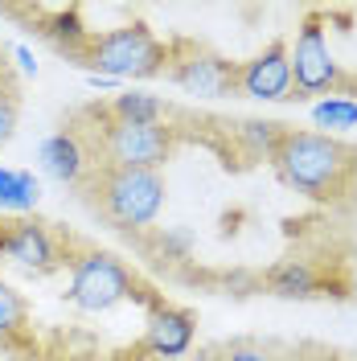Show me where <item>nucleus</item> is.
Returning <instances> with one entry per match:
<instances>
[{
    "instance_id": "nucleus-1",
    "label": "nucleus",
    "mask_w": 357,
    "mask_h": 361,
    "mask_svg": "<svg viewBox=\"0 0 357 361\" xmlns=\"http://www.w3.org/2000/svg\"><path fill=\"white\" fill-rule=\"evenodd\" d=\"M271 164L279 180L296 193H304L308 202L333 205V209L357 202V148L341 135L284 128L271 152Z\"/></svg>"
},
{
    "instance_id": "nucleus-2",
    "label": "nucleus",
    "mask_w": 357,
    "mask_h": 361,
    "mask_svg": "<svg viewBox=\"0 0 357 361\" xmlns=\"http://www.w3.org/2000/svg\"><path fill=\"white\" fill-rule=\"evenodd\" d=\"M90 209L111 230H148L164 209L169 185L160 169H90L83 177Z\"/></svg>"
},
{
    "instance_id": "nucleus-3",
    "label": "nucleus",
    "mask_w": 357,
    "mask_h": 361,
    "mask_svg": "<svg viewBox=\"0 0 357 361\" xmlns=\"http://www.w3.org/2000/svg\"><path fill=\"white\" fill-rule=\"evenodd\" d=\"M74 62L95 74V78H111V82H144V78H160L164 62H169V45L157 42V33L144 21L119 25L107 33H90L78 45Z\"/></svg>"
},
{
    "instance_id": "nucleus-4",
    "label": "nucleus",
    "mask_w": 357,
    "mask_h": 361,
    "mask_svg": "<svg viewBox=\"0 0 357 361\" xmlns=\"http://www.w3.org/2000/svg\"><path fill=\"white\" fill-rule=\"evenodd\" d=\"M78 132V128H74ZM90 169H164L177 135L169 123H123L111 111H99L90 132H78Z\"/></svg>"
},
{
    "instance_id": "nucleus-5",
    "label": "nucleus",
    "mask_w": 357,
    "mask_h": 361,
    "mask_svg": "<svg viewBox=\"0 0 357 361\" xmlns=\"http://www.w3.org/2000/svg\"><path fill=\"white\" fill-rule=\"evenodd\" d=\"M345 70L337 66L329 49V13L325 8H304L296 45H291V103H304L316 94H341Z\"/></svg>"
},
{
    "instance_id": "nucleus-6",
    "label": "nucleus",
    "mask_w": 357,
    "mask_h": 361,
    "mask_svg": "<svg viewBox=\"0 0 357 361\" xmlns=\"http://www.w3.org/2000/svg\"><path fill=\"white\" fill-rule=\"evenodd\" d=\"M135 275L123 267V259H115L111 250H83L70 263V304L83 312H107L115 304L135 295Z\"/></svg>"
},
{
    "instance_id": "nucleus-7",
    "label": "nucleus",
    "mask_w": 357,
    "mask_h": 361,
    "mask_svg": "<svg viewBox=\"0 0 357 361\" xmlns=\"http://www.w3.org/2000/svg\"><path fill=\"white\" fill-rule=\"evenodd\" d=\"M164 78L181 87L185 94H198V99H226V94H238V62L222 58L218 49L201 42H177L169 45V62H164Z\"/></svg>"
},
{
    "instance_id": "nucleus-8",
    "label": "nucleus",
    "mask_w": 357,
    "mask_h": 361,
    "mask_svg": "<svg viewBox=\"0 0 357 361\" xmlns=\"http://www.w3.org/2000/svg\"><path fill=\"white\" fill-rule=\"evenodd\" d=\"M0 259L29 271V275H49V271H58L66 263L62 250H58V238L49 234V226L33 222V218L0 222Z\"/></svg>"
},
{
    "instance_id": "nucleus-9",
    "label": "nucleus",
    "mask_w": 357,
    "mask_h": 361,
    "mask_svg": "<svg viewBox=\"0 0 357 361\" xmlns=\"http://www.w3.org/2000/svg\"><path fill=\"white\" fill-rule=\"evenodd\" d=\"M238 94L259 103H291V45L284 37L238 62Z\"/></svg>"
},
{
    "instance_id": "nucleus-10",
    "label": "nucleus",
    "mask_w": 357,
    "mask_h": 361,
    "mask_svg": "<svg viewBox=\"0 0 357 361\" xmlns=\"http://www.w3.org/2000/svg\"><path fill=\"white\" fill-rule=\"evenodd\" d=\"M193 337H198V316L173 304L157 308L144 324V349L152 357H185L193 349Z\"/></svg>"
},
{
    "instance_id": "nucleus-11",
    "label": "nucleus",
    "mask_w": 357,
    "mask_h": 361,
    "mask_svg": "<svg viewBox=\"0 0 357 361\" xmlns=\"http://www.w3.org/2000/svg\"><path fill=\"white\" fill-rule=\"evenodd\" d=\"M37 157H42L45 173H49L54 180H62V185H83V177L90 173L87 148H83V140H78L74 128H62V132L45 135Z\"/></svg>"
},
{
    "instance_id": "nucleus-12",
    "label": "nucleus",
    "mask_w": 357,
    "mask_h": 361,
    "mask_svg": "<svg viewBox=\"0 0 357 361\" xmlns=\"http://www.w3.org/2000/svg\"><path fill=\"white\" fill-rule=\"evenodd\" d=\"M267 288L271 295H284V300H313L320 295V279L304 259H284L267 271Z\"/></svg>"
},
{
    "instance_id": "nucleus-13",
    "label": "nucleus",
    "mask_w": 357,
    "mask_h": 361,
    "mask_svg": "<svg viewBox=\"0 0 357 361\" xmlns=\"http://www.w3.org/2000/svg\"><path fill=\"white\" fill-rule=\"evenodd\" d=\"M107 111L123 123H164V103L148 90H119Z\"/></svg>"
},
{
    "instance_id": "nucleus-14",
    "label": "nucleus",
    "mask_w": 357,
    "mask_h": 361,
    "mask_svg": "<svg viewBox=\"0 0 357 361\" xmlns=\"http://www.w3.org/2000/svg\"><path fill=\"white\" fill-rule=\"evenodd\" d=\"M313 123L320 132H349L357 128V99H345V94H329V99H320L313 103Z\"/></svg>"
},
{
    "instance_id": "nucleus-15",
    "label": "nucleus",
    "mask_w": 357,
    "mask_h": 361,
    "mask_svg": "<svg viewBox=\"0 0 357 361\" xmlns=\"http://www.w3.org/2000/svg\"><path fill=\"white\" fill-rule=\"evenodd\" d=\"M234 135L246 144V152L250 157H267L275 152V144H279V135H284V123H271V119H243Z\"/></svg>"
},
{
    "instance_id": "nucleus-16",
    "label": "nucleus",
    "mask_w": 357,
    "mask_h": 361,
    "mask_svg": "<svg viewBox=\"0 0 357 361\" xmlns=\"http://www.w3.org/2000/svg\"><path fill=\"white\" fill-rule=\"evenodd\" d=\"M25 324H29V304L25 295L0 279V337H17Z\"/></svg>"
},
{
    "instance_id": "nucleus-17",
    "label": "nucleus",
    "mask_w": 357,
    "mask_h": 361,
    "mask_svg": "<svg viewBox=\"0 0 357 361\" xmlns=\"http://www.w3.org/2000/svg\"><path fill=\"white\" fill-rule=\"evenodd\" d=\"M218 357L222 361H284L279 357V345H271V341H250V337L222 345Z\"/></svg>"
},
{
    "instance_id": "nucleus-18",
    "label": "nucleus",
    "mask_w": 357,
    "mask_h": 361,
    "mask_svg": "<svg viewBox=\"0 0 357 361\" xmlns=\"http://www.w3.org/2000/svg\"><path fill=\"white\" fill-rule=\"evenodd\" d=\"M17 119H21V94H17V87L0 74V148L13 140V132H17Z\"/></svg>"
},
{
    "instance_id": "nucleus-19",
    "label": "nucleus",
    "mask_w": 357,
    "mask_h": 361,
    "mask_svg": "<svg viewBox=\"0 0 357 361\" xmlns=\"http://www.w3.org/2000/svg\"><path fill=\"white\" fill-rule=\"evenodd\" d=\"M13 54H17V62H21V70H25V74H37V58H33V54H29L25 45H17Z\"/></svg>"
},
{
    "instance_id": "nucleus-20",
    "label": "nucleus",
    "mask_w": 357,
    "mask_h": 361,
    "mask_svg": "<svg viewBox=\"0 0 357 361\" xmlns=\"http://www.w3.org/2000/svg\"><path fill=\"white\" fill-rule=\"evenodd\" d=\"M341 94H345V99H357V74H345V82H341Z\"/></svg>"
},
{
    "instance_id": "nucleus-21",
    "label": "nucleus",
    "mask_w": 357,
    "mask_h": 361,
    "mask_svg": "<svg viewBox=\"0 0 357 361\" xmlns=\"http://www.w3.org/2000/svg\"><path fill=\"white\" fill-rule=\"evenodd\" d=\"M189 361H222V357H218V349H205V353H198V357H189Z\"/></svg>"
},
{
    "instance_id": "nucleus-22",
    "label": "nucleus",
    "mask_w": 357,
    "mask_h": 361,
    "mask_svg": "<svg viewBox=\"0 0 357 361\" xmlns=\"http://www.w3.org/2000/svg\"><path fill=\"white\" fill-rule=\"evenodd\" d=\"M329 361H341V357H329Z\"/></svg>"
}]
</instances>
